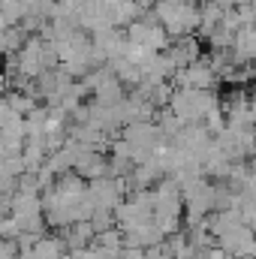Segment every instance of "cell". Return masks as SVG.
<instances>
[{
	"label": "cell",
	"mask_w": 256,
	"mask_h": 259,
	"mask_svg": "<svg viewBox=\"0 0 256 259\" xmlns=\"http://www.w3.org/2000/svg\"><path fill=\"white\" fill-rule=\"evenodd\" d=\"M181 124H202L208 112L220 109L217 94L211 91H193V88H172L169 106H166Z\"/></svg>",
	"instance_id": "obj_1"
},
{
	"label": "cell",
	"mask_w": 256,
	"mask_h": 259,
	"mask_svg": "<svg viewBox=\"0 0 256 259\" xmlns=\"http://www.w3.org/2000/svg\"><path fill=\"white\" fill-rule=\"evenodd\" d=\"M121 139L127 142L130 148H139V151H154L157 145L166 142L154 121H133V124H124V127H121Z\"/></svg>",
	"instance_id": "obj_3"
},
{
	"label": "cell",
	"mask_w": 256,
	"mask_h": 259,
	"mask_svg": "<svg viewBox=\"0 0 256 259\" xmlns=\"http://www.w3.org/2000/svg\"><path fill=\"white\" fill-rule=\"evenodd\" d=\"M24 42H27V33H24L18 24H15V27H6V30L0 33V55H9V58H12V55L21 52Z\"/></svg>",
	"instance_id": "obj_5"
},
{
	"label": "cell",
	"mask_w": 256,
	"mask_h": 259,
	"mask_svg": "<svg viewBox=\"0 0 256 259\" xmlns=\"http://www.w3.org/2000/svg\"><path fill=\"white\" fill-rule=\"evenodd\" d=\"M3 103H6L15 115H21V118H27V115L36 109V100L27 97V94H18V91H15V94H3Z\"/></svg>",
	"instance_id": "obj_6"
},
{
	"label": "cell",
	"mask_w": 256,
	"mask_h": 259,
	"mask_svg": "<svg viewBox=\"0 0 256 259\" xmlns=\"http://www.w3.org/2000/svg\"><path fill=\"white\" fill-rule=\"evenodd\" d=\"M220 15H223V9H220L214 0H205V3L199 6V27H196V30H199V36H202V39H205L217 24H220Z\"/></svg>",
	"instance_id": "obj_4"
},
{
	"label": "cell",
	"mask_w": 256,
	"mask_h": 259,
	"mask_svg": "<svg viewBox=\"0 0 256 259\" xmlns=\"http://www.w3.org/2000/svg\"><path fill=\"white\" fill-rule=\"evenodd\" d=\"M172 81H175V88L211 91V94H214V91H217V84H220L217 72L205 64V61H193V64L184 66V69H175V72H172Z\"/></svg>",
	"instance_id": "obj_2"
},
{
	"label": "cell",
	"mask_w": 256,
	"mask_h": 259,
	"mask_svg": "<svg viewBox=\"0 0 256 259\" xmlns=\"http://www.w3.org/2000/svg\"><path fill=\"white\" fill-rule=\"evenodd\" d=\"M15 241H6V238H0V259H15Z\"/></svg>",
	"instance_id": "obj_7"
}]
</instances>
